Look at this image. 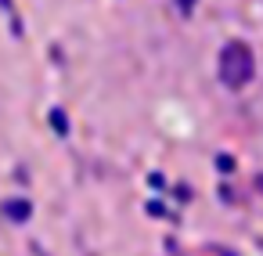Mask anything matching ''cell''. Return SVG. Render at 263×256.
<instances>
[{"mask_svg":"<svg viewBox=\"0 0 263 256\" xmlns=\"http://www.w3.org/2000/svg\"><path fill=\"white\" fill-rule=\"evenodd\" d=\"M220 80L227 87H245L252 80V51L245 44H227L223 54H220Z\"/></svg>","mask_w":263,"mask_h":256,"instance_id":"1","label":"cell"},{"mask_svg":"<svg viewBox=\"0 0 263 256\" xmlns=\"http://www.w3.org/2000/svg\"><path fill=\"white\" fill-rule=\"evenodd\" d=\"M8 216H11V220H26V216H29V206H26V202H11V206H8Z\"/></svg>","mask_w":263,"mask_h":256,"instance_id":"2","label":"cell"}]
</instances>
